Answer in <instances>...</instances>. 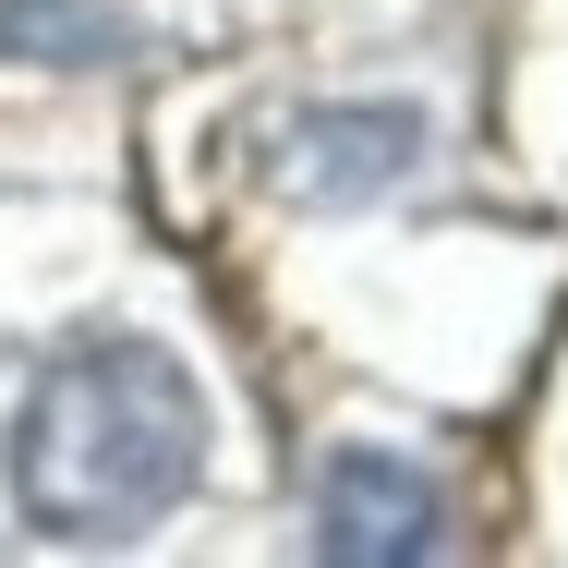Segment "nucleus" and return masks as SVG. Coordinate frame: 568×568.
<instances>
[{
	"label": "nucleus",
	"mask_w": 568,
	"mask_h": 568,
	"mask_svg": "<svg viewBox=\"0 0 568 568\" xmlns=\"http://www.w3.org/2000/svg\"><path fill=\"white\" fill-rule=\"evenodd\" d=\"M327 557H424L436 545V484L412 471V459L387 448H351L339 471H327Z\"/></svg>",
	"instance_id": "obj_3"
},
{
	"label": "nucleus",
	"mask_w": 568,
	"mask_h": 568,
	"mask_svg": "<svg viewBox=\"0 0 568 568\" xmlns=\"http://www.w3.org/2000/svg\"><path fill=\"white\" fill-rule=\"evenodd\" d=\"M133 49V0H0V61H37V73H85Z\"/></svg>",
	"instance_id": "obj_4"
},
{
	"label": "nucleus",
	"mask_w": 568,
	"mask_h": 568,
	"mask_svg": "<svg viewBox=\"0 0 568 568\" xmlns=\"http://www.w3.org/2000/svg\"><path fill=\"white\" fill-rule=\"evenodd\" d=\"M424 158V121L412 110H303L278 133V194L327 206V194H375Z\"/></svg>",
	"instance_id": "obj_2"
},
{
	"label": "nucleus",
	"mask_w": 568,
	"mask_h": 568,
	"mask_svg": "<svg viewBox=\"0 0 568 568\" xmlns=\"http://www.w3.org/2000/svg\"><path fill=\"white\" fill-rule=\"evenodd\" d=\"M206 471V387L158 339H85L24 387L12 496L49 545H133Z\"/></svg>",
	"instance_id": "obj_1"
}]
</instances>
